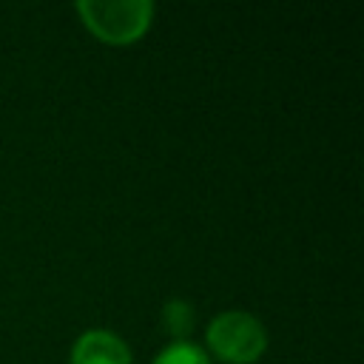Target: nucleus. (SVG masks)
I'll list each match as a JSON object with an SVG mask.
<instances>
[{
    "label": "nucleus",
    "mask_w": 364,
    "mask_h": 364,
    "mask_svg": "<svg viewBox=\"0 0 364 364\" xmlns=\"http://www.w3.org/2000/svg\"><path fill=\"white\" fill-rule=\"evenodd\" d=\"M77 11L97 37L108 43H131L148 28L154 6L148 0H80Z\"/></svg>",
    "instance_id": "1"
},
{
    "label": "nucleus",
    "mask_w": 364,
    "mask_h": 364,
    "mask_svg": "<svg viewBox=\"0 0 364 364\" xmlns=\"http://www.w3.org/2000/svg\"><path fill=\"white\" fill-rule=\"evenodd\" d=\"M267 333L253 313L228 310L208 324V347L230 364H250L264 353Z\"/></svg>",
    "instance_id": "2"
},
{
    "label": "nucleus",
    "mask_w": 364,
    "mask_h": 364,
    "mask_svg": "<svg viewBox=\"0 0 364 364\" xmlns=\"http://www.w3.org/2000/svg\"><path fill=\"white\" fill-rule=\"evenodd\" d=\"M71 364H131V350L111 330H88L74 341Z\"/></svg>",
    "instance_id": "3"
},
{
    "label": "nucleus",
    "mask_w": 364,
    "mask_h": 364,
    "mask_svg": "<svg viewBox=\"0 0 364 364\" xmlns=\"http://www.w3.org/2000/svg\"><path fill=\"white\" fill-rule=\"evenodd\" d=\"M162 324L176 341H188V333L193 327V307L182 299H173L162 310Z\"/></svg>",
    "instance_id": "4"
},
{
    "label": "nucleus",
    "mask_w": 364,
    "mask_h": 364,
    "mask_svg": "<svg viewBox=\"0 0 364 364\" xmlns=\"http://www.w3.org/2000/svg\"><path fill=\"white\" fill-rule=\"evenodd\" d=\"M154 364H210V358L202 347L191 341H173L154 358Z\"/></svg>",
    "instance_id": "5"
}]
</instances>
